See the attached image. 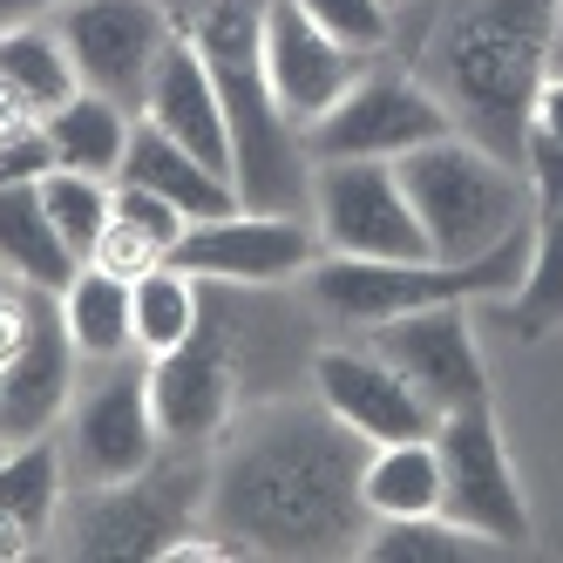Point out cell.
Returning a JSON list of instances; mask_svg holds the SVG:
<instances>
[{"mask_svg":"<svg viewBox=\"0 0 563 563\" xmlns=\"http://www.w3.org/2000/svg\"><path fill=\"white\" fill-rule=\"evenodd\" d=\"M34 543H42V537H34V530H27V522H21L14 509H0V563H21Z\"/></svg>","mask_w":563,"mask_h":563,"instance_id":"35","label":"cell"},{"mask_svg":"<svg viewBox=\"0 0 563 563\" xmlns=\"http://www.w3.org/2000/svg\"><path fill=\"white\" fill-rule=\"evenodd\" d=\"M367 441L327 408H265L211 462L205 522L245 556H360L374 516L360 503Z\"/></svg>","mask_w":563,"mask_h":563,"instance_id":"1","label":"cell"},{"mask_svg":"<svg viewBox=\"0 0 563 563\" xmlns=\"http://www.w3.org/2000/svg\"><path fill=\"white\" fill-rule=\"evenodd\" d=\"M360 503H367L374 522H387V516H441V455H434V434L367 449V468H360Z\"/></svg>","mask_w":563,"mask_h":563,"instance_id":"23","label":"cell"},{"mask_svg":"<svg viewBox=\"0 0 563 563\" xmlns=\"http://www.w3.org/2000/svg\"><path fill=\"white\" fill-rule=\"evenodd\" d=\"M21 340H27V286L0 292V367L21 353Z\"/></svg>","mask_w":563,"mask_h":563,"instance_id":"34","label":"cell"},{"mask_svg":"<svg viewBox=\"0 0 563 563\" xmlns=\"http://www.w3.org/2000/svg\"><path fill=\"white\" fill-rule=\"evenodd\" d=\"M299 8L333 34V42L360 48V55H387L394 48V8L387 0H299Z\"/></svg>","mask_w":563,"mask_h":563,"instance_id":"30","label":"cell"},{"mask_svg":"<svg viewBox=\"0 0 563 563\" xmlns=\"http://www.w3.org/2000/svg\"><path fill=\"white\" fill-rule=\"evenodd\" d=\"M68 0H0V34L8 27H27V21H48V14H62Z\"/></svg>","mask_w":563,"mask_h":563,"instance_id":"36","label":"cell"},{"mask_svg":"<svg viewBox=\"0 0 563 563\" xmlns=\"http://www.w3.org/2000/svg\"><path fill=\"white\" fill-rule=\"evenodd\" d=\"M197 327H205V278H190L177 258L130 278V340H136L143 360L184 346Z\"/></svg>","mask_w":563,"mask_h":563,"instance_id":"22","label":"cell"},{"mask_svg":"<svg viewBox=\"0 0 563 563\" xmlns=\"http://www.w3.org/2000/svg\"><path fill=\"white\" fill-rule=\"evenodd\" d=\"M400 184L415 197V218L428 231L434 258H482L503 238L537 224V184L522 164L482 150L475 136L449 130L400 156Z\"/></svg>","mask_w":563,"mask_h":563,"instance_id":"4","label":"cell"},{"mask_svg":"<svg viewBox=\"0 0 563 563\" xmlns=\"http://www.w3.org/2000/svg\"><path fill=\"white\" fill-rule=\"evenodd\" d=\"M530 238H537V224L489 245L482 258H346V252H327L306 272V292L319 299V312L374 333L387 319L421 312V306L516 292L522 265H530Z\"/></svg>","mask_w":563,"mask_h":563,"instance_id":"5","label":"cell"},{"mask_svg":"<svg viewBox=\"0 0 563 563\" xmlns=\"http://www.w3.org/2000/svg\"><path fill=\"white\" fill-rule=\"evenodd\" d=\"M516 327L522 333L563 327V197L537 205L530 265H522V278H516Z\"/></svg>","mask_w":563,"mask_h":563,"instance_id":"27","label":"cell"},{"mask_svg":"<svg viewBox=\"0 0 563 563\" xmlns=\"http://www.w3.org/2000/svg\"><path fill=\"white\" fill-rule=\"evenodd\" d=\"M455 115L441 109V96L421 82L408 62H367V75L319 115L306 130L312 164H340V156H380V164H400L408 150L449 136Z\"/></svg>","mask_w":563,"mask_h":563,"instance_id":"7","label":"cell"},{"mask_svg":"<svg viewBox=\"0 0 563 563\" xmlns=\"http://www.w3.org/2000/svg\"><path fill=\"white\" fill-rule=\"evenodd\" d=\"M170 258L190 278H205V286H286V278H306L319 258H327V238H319V224L299 218V211L238 205L224 218L190 224Z\"/></svg>","mask_w":563,"mask_h":563,"instance_id":"11","label":"cell"},{"mask_svg":"<svg viewBox=\"0 0 563 563\" xmlns=\"http://www.w3.org/2000/svg\"><path fill=\"white\" fill-rule=\"evenodd\" d=\"M143 123H156L164 136H177L190 156L231 170V130H224V102H218V75L205 62V48L177 27L170 48L156 55L150 89H143Z\"/></svg>","mask_w":563,"mask_h":563,"instance_id":"18","label":"cell"},{"mask_svg":"<svg viewBox=\"0 0 563 563\" xmlns=\"http://www.w3.org/2000/svg\"><path fill=\"white\" fill-rule=\"evenodd\" d=\"M0 272L14 286H42V292H62L82 258L62 245V231L42 205V184H0Z\"/></svg>","mask_w":563,"mask_h":563,"instance_id":"20","label":"cell"},{"mask_svg":"<svg viewBox=\"0 0 563 563\" xmlns=\"http://www.w3.org/2000/svg\"><path fill=\"white\" fill-rule=\"evenodd\" d=\"M434 455H441V516L455 530L482 537L489 550H509V543H530V509H522V489H516V468H509V449H503V428L482 408H455L434 421Z\"/></svg>","mask_w":563,"mask_h":563,"instance_id":"8","label":"cell"},{"mask_svg":"<svg viewBox=\"0 0 563 563\" xmlns=\"http://www.w3.org/2000/svg\"><path fill=\"white\" fill-rule=\"evenodd\" d=\"M62 496H68V455L55 449L48 434L8 441V449H0V509H14L34 537L55 530Z\"/></svg>","mask_w":563,"mask_h":563,"instance_id":"26","label":"cell"},{"mask_svg":"<svg viewBox=\"0 0 563 563\" xmlns=\"http://www.w3.org/2000/svg\"><path fill=\"white\" fill-rule=\"evenodd\" d=\"M387 8H400V0H387Z\"/></svg>","mask_w":563,"mask_h":563,"instance_id":"38","label":"cell"},{"mask_svg":"<svg viewBox=\"0 0 563 563\" xmlns=\"http://www.w3.org/2000/svg\"><path fill=\"white\" fill-rule=\"evenodd\" d=\"M115 218H123V224H136V231H143V238H150V245L164 252V258L184 245V231H190V218L170 205L164 190H150V184H130V177H115Z\"/></svg>","mask_w":563,"mask_h":563,"instance_id":"31","label":"cell"},{"mask_svg":"<svg viewBox=\"0 0 563 563\" xmlns=\"http://www.w3.org/2000/svg\"><path fill=\"white\" fill-rule=\"evenodd\" d=\"M48 170H55V143H48L42 123L0 143V184H42Z\"/></svg>","mask_w":563,"mask_h":563,"instance_id":"33","label":"cell"},{"mask_svg":"<svg viewBox=\"0 0 563 563\" xmlns=\"http://www.w3.org/2000/svg\"><path fill=\"white\" fill-rule=\"evenodd\" d=\"M190 516H205V509H190L184 475L150 462L130 482H96V489L75 503L62 550L89 556V563H164V550L190 530Z\"/></svg>","mask_w":563,"mask_h":563,"instance_id":"10","label":"cell"},{"mask_svg":"<svg viewBox=\"0 0 563 563\" xmlns=\"http://www.w3.org/2000/svg\"><path fill=\"white\" fill-rule=\"evenodd\" d=\"M34 123H42V115H34L8 82H0V143H8V136H21V130H34Z\"/></svg>","mask_w":563,"mask_h":563,"instance_id":"37","label":"cell"},{"mask_svg":"<svg viewBox=\"0 0 563 563\" xmlns=\"http://www.w3.org/2000/svg\"><path fill=\"white\" fill-rule=\"evenodd\" d=\"M89 265H102V272H115V278H143L150 265H164V252H156L136 224L109 218V231H102V245H96V258H89Z\"/></svg>","mask_w":563,"mask_h":563,"instance_id":"32","label":"cell"},{"mask_svg":"<svg viewBox=\"0 0 563 563\" xmlns=\"http://www.w3.org/2000/svg\"><path fill=\"white\" fill-rule=\"evenodd\" d=\"M42 205H48V218H55V231H62V245L89 265L96 245H102V231H109V218H115V184L55 164V170L42 177Z\"/></svg>","mask_w":563,"mask_h":563,"instance_id":"28","label":"cell"},{"mask_svg":"<svg viewBox=\"0 0 563 563\" xmlns=\"http://www.w3.org/2000/svg\"><path fill=\"white\" fill-rule=\"evenodd\" d=\"M258 55H265V75H272V96L278 109L292 115L299 130H312L360 75H367L374 55H360L346 42H333L299 0H265V21H258Z\"/></svg>","mask_w":563,"mask_h":563,"instance_id":"13","label":"cell"},{"mask_svg":"<svg viewBox=\"0 0 563 563\" xmlns=\"http://www.w3.org/2000/svg\"><path fill=\"white\" fill-rule=\"evenodd\" d=\"M312 224L327 238V252L346 258H434L408 184L380 156L312 164Z\"/></svg>","mask_w":563,"mask_h":563,"instance_id":"9","label":"cell"},{"mask_svg":"<svg viewBox=\"0 0 563 563\" xmlns=\"http://www.w3.org/2000/svg\"><path fill=\"white\" fill-rule=\"evenodd\" d=\"M312 394H319V408H327L333 421H346L367 449H387V441H421L441 421L421 400V387L400 374L380 346L374 353L327 346V353L312 360Z\"/></svg>","mask_w":563,"mask_h":563,"instance_id":"15","label":"cell"},{"mask_svg":"<svg viewBox=\"0 0 563 563\" xmlns=\"http://www.w3.org/2000/svg\"><path fill=\"white\" fill-rule=\"evenodd\" d=\"M115 177L164 190L190 224L238 211V184H231V170L205 164V156H190L177 136H164L156 123H143V115H136V130H130V156H123V170H115Z\"/></svg>","mask_w":563,"mask_h":563,"instance_id":"19","label":"cell"},{"mask_svg":"<svg viewBox=\"0 0 563 563\" xmlns=\"http://www.w3.org/2000/svg\"><path fill=\"white\" fill-rule=\"evenodd\" d=\"M55 306H62V327H68V340H75L82 360H123V353H136V340H130V278H115L102 265H82L55 292Z\"/></svg>","mask_w":563,"mask_h":563,"instance_id":"24","label":"cell"},{"mask_svg":"<svg viewBox=\"0 0 563 563\" xmlns=\"http://www.w3.org/2000/svg\"><path fill=\"white\" fill-rule=\"evenodd\" d=\"M468 550H489V543L455 530L449 516H387L367 530V543H360L367 563H455Z\"/></svg>","mask_w":563,"mask_h":563,"instance_id":"29","label":"cell"},{"mask_svg":"<svg viewBox=\"0 0 563 563\" xmlns=\"http://www.w3.org/2000/svg\"><path fill=\"white\" fill-rule=\"evenodd\" d=\"M55 34L75 55V75L82 89L109 96L143 115V89H150V68L156 55L170 48L177 34V14L164 0H68L62 14H48Z\"/></svg>","mask_w":563,"mask_h":563,"instance_id":"12","label":"cell"},{"mask_svg":"<svg viewBox=\"0 0 563 563\" xmlns=\"http://www.w3.org/2000/svg\"><path fill=\"white\" fill-rule=\"evenodd\" d=\"M75 380H82V353H75V340L62 327V306H55V292L27 286V340L0 367V441L48 434L68 415Z\"/></svg>","mask_w":563,"mask_h":563,"instance_id":"17","label":"cell"},{"mask_svg":"<svg viewBox=\"0 0 563 563\" xmlns=\"http://www.w3.org/2000/svg\"><path fill=\"white\" fill-rule=\"evenodd\" d=\"M42 130L55 143V164L62 170H82V177H109L115 184V170H123V156H130L136 109L109 102L96 89H75L55 115H42Z\"/></svg>","mask_w":563,"mask_h":563,"instance_id":"21","label":"cell"},{"mask_svg":"<svg viewBox=\"0 0 563 563\" xmlns=\"http://www.w3.org/2000/svg\"><path fill=\"white\" fill-rule=\"evenodd\" d=\"M0 449H8V441H0Z\"/></svg>","mask_w":563,"mask_h":563,"instance_id":"39","label":"cell"},{"mask_svg":"<svg viewBox=\"0 0 563 563\" xmlns=\"http://www.w3.org/2000/svg\"><path fill=\"white\" fill-rule=\"evenodd\" d=\"M258 21H265V0H190L177 14V27L205 48L218 75L238 205L312 218V150H306V130L272 96V75L258 55Z\"/></svg>","mask_w":563,"mask_h":563,"instance_id":"3","label":"cell"},{"mask_svg":"<svg viewBox=\"0 0 563 563\" xmlns=\"http://www.w3.org/2000/svg\"><path fill=\"white\" fill-rule=\"evenodd\" d=\"M150 408L170 449H205L238 415V360L224 346V319L205 306V327L184 346L150 360Z\"/></svg>","mask_w":563,"mask_h":563,"instance_id":"14","label":"cell"},{"mask_svg":"<svg viewBox=\"0 0 563 563\" xmlns=\"http://www.w3.org/2000/svg\"><path fill=\"white\" fill-rule=\"evenodd\" d=\"M0 82H8L34 115H55L75 89H82V75H75V55L55 34V21H27V27L0 34Z\"/></svg>","mask_w":563,"mask_h":563,"instance_id":"25","label":"cell"},{"mask_svg":"<svg viewBox=\"0 0 563 563\" xmlns=\"http://www.w3.org/2000/svg\"><path fill=\"white\" fill-rule=\"evenodd\" d=\"M164 428L150 408V360L123 353V360H82V380L68 400V475L96 489V482H130L156 462Z\"/></svg>","mask_w":563,"mask_h":563,"instance_id":"6","label":"cell"},{"mask_svg":"<svg viewBox=\"0 0 563 563\" xmlns=\"http://www.w3.org/2000/svg\"><path fill=\"white\" fill-rule=\"evenodd\" d=\"M563 0H434V21L394 14V48L482 150L522 164L543 82L556 75Z\"/></svg>","mask_w":563,"mask_h":563,"instance_id":"2","label":"cell"},{"mask_svg":"<svg viewBox=\"0 0 563 563\" xmlns=\"http://www.w3.org/2000/svg\"><path fill=\"white\" fill-rule=\"evenodd\" d=\"M374 346L421 387V400L434 415L482 408V400H489V374H482L475 327H468V299L400 312V319H387V327H374Z\"/></svg>","mask_w":563,"mask_h":563,"instance_id":"16","label":"cell"}]
</instances>
